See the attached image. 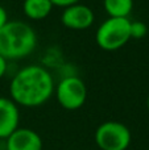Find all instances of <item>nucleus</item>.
I'll return each instance as SVG.
<instances>
[{
  "label": "nucleus",
  "mask_w": 149,
  "mask_h": 150,
  "mask_svg": "<svg viewBox=\"0 0 149 150\" xmlns=\"http://www.w3.org/2000/svg\"><path fill=\"white\" fill-rule=\"evenodd\" d=\"M55 98L62 108L75 111L86 103L87 87L81 78L66 76L55 87Z\"/></svg>",
  "instance_id": "5"
},
{
  "label": "nucleus",
  "mask_w": 149,
  "mask_h": 150,
  "mask_svg": "<svg viewBox=\"0 0 149 150\" xmlns=\"http://www.w3.org/2000/svg\"><path fill=\"white\" fill-rule=\"evenodd\" d=\"M148 150H149V149H148Z\"/></svg>",
  "instance_id": "16"
},
{
  "label": "nucleus",
  "mask_w": 149,
  "mask_h": 150,
  "mask_svg": "<svg viewBox=\"0 0 149 150\" xmlns=\"http://www.w3.org/2000/svg\"><path fill=\"white\" fill-rule=\"evenodd\" d=\"M8 23V13L3 5H0V28Z\"/></svg>",
  "instance_id": "13"
},
{
  "label": "nucleus",
  "mask_w": 149,
  "mask_h": 150,
  "mask_svg": "<svg viewBox=\"0 0 149 150\" xmlns=\"http://www.w3.org/2000/svg\"><path fill=\"white\" fill-rule=\"evenodd\" d=\"M131 140V130L119 121H106L95 130V142L100 150H127Z\"/></svg>",
  "instance_id": "4"
},
{
  "label": "nucleus",
  "mask_w": 149,
  "mask_h": 150,
  "mask_svg": "<svg viewBox=\"0 0 149 150\" xmlns=\"http://www.w3.org/2000/svg\"><path fill=\"white\" fill-rule=\"evenodd\" d=\"M148 28L143 21H131V38H143L145 37Z\"/></svg>",
  "instance_id": "11"
},
{
  "label": "nucleus",
  "mask_w": 149,
  "mask_h": 150,
  "mask_svg": "<svg viewBox=\"0 0 149 150\" xmlns=\"http://www.w3.org/2000/svg\"><path fill=\"white\" fill-rule=\"evenodd\" d=\"M95 40L100 49L107 52L119 50L131 40V20L108 17L96 29Z\"/></svg>",
  "instance_id": "3"
},
{
  "label": "nucleus",
  "mask_w": 149,
  "mask_h": 150,
  "mask_svg": "<svg viewBox=\"0 0 149 150\" xmlns=\"http://www.w3.org/2000/svg\"><path fill=\"white\" fill-rule=\"evenodd\" d=\"M53 7L54 5L50 0H24L23 1L24 15L34 21L46 18L52 12Z\"/></svg>",
  "instance_id": "9"
},
{
  "label": "nucleus",
  "mask_w": 149,
  "mask_h": 150,
  "mask_svg": "<svg viewBox=\"0 0 149 150\" xmlns=\"http://www.w3.org/2000/svg\"><path fill=\"white\" fill-rule=\"evenodd\" d=\"M103 7L110 17L128 18L133 9V0H103Z\"/></svg>",
  "instance_id": "10"
},
{
  "label": "nucleus",
  "mask_w": 149,
  "mask_h": 150,
  "mask_svg": "<svg viewBox=\"0 0 149 150\" xmlns=\"http://www.w3.org/2000/svg\"><path fill=\"white\" fill-rule=\"evenodd\" d=\"M54 92V80L49 71L38 65L20 69L9 84L11 99L17 105L34 108L45 104Z\"/></svg>",
  "instance_id": "1"
},
{
  "label": "nucleus",
  "mask_w": 149,
  "mask_h": 150,
  "mask_svg": "<svg viewBox=\"0 0 149 150\" xmlns=\"http://www.w3.org/2000/svg\"><path fill=\"white\" fill-rule=\"evenodd\" d=\"M94 12L91 8L81 3L63 8L61 15V21L63 25L74 30H83L90 28L94 23Z\"/></svg>",
  "instance_id": "6"
},
{
  "label": "nucleus",
  "mask_w": 149,
  "mask_h": 150,
  "mask_svg": "<svg viewBox=\"0 0 149 150\" xmlns=\"http://www.w3.org/2000/svg\"><path fill=\"white\" fill-rule=\"evenodd\" d=\"M53 5H57V7H62V8H66V7H70V5H74L77 3H79L81 0H50Z\"/></svg>",
  "instance_id": "12"
},
{
  "label": "nucleus",
  "mask_w": 149,
  "mask_h": 150,
  "mask_svg": "<svg viewBox=\"0 0 149 150\" xmlns=\"http://www.w3.org/2000/svg\"><path fill=\"white\" fill-rule=\"evenodd\" d=\"M147 108H148V112H149V95H148V99H147Z\"/></svg>",
  "instance_id": "15"
},
{
  "label": "nucleus",
  "mask_w": 149,
  "mask_h": 150,
  "mask_svg": "<svg viewBox=\"0 0 149 150\" xmlns=\"http://www.w3.org/2000/svg\"><path fill=\"white\" fill-rule=\"evenodd\" d=\"M5 71H7V59H4V58L0 55V78L4 76Z\"/></svg>",
  "instance_id": "14"
},
{
  "label": "nucleus",
  "mask_w": 149,
  "mask_h": 150,
  "mask_svg": "<svg viewBox=\"0 0 149 150\" xmlns=\"http://www.w3.org/2000/svg\"><path fill=\"white\" fill-rule=\"evenodd\" d=\"M37 45V36L29 24L8 21L0 28V55L4 59H20L31 55Z\"/></svg>",
  "instance_id": "2"
},
{
  "label": "nucleus",
  "mask_w": 149,
  "mask_h": 150,
  "mask_svg": "<svg viewBox=\"0 0 149 150\" xmlns=\"http://www.w3.org/2000/svg\"><path fill=\"white\" fill-rule=\"evenodd\" d=\"M42 146L40 134L29 128H17L5 142L7 150H42Z\"/></svg>",
  "instance_id": "7"
},
{
  "label": "nucleus",
  "mask_w": 149,
  "mask_h": 150,
  "mask_svg": "<svg viewBox=\"0 0 149 150\" xmlns=\"http://www.w3.org/2000/svg\"><path fill=\"white\" fill-rule=\"evenodd\" d=\"M20 112L17 104L8 98H0V138L7 140L18 128Z\"/></svg>",
  "instance_id": "8"
}]
</instances>
